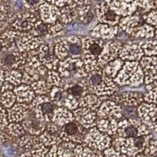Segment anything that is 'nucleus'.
<instances>
[{
	"label": "nucleus",
	"mask_w": 157,
	"mask_h": 157,
	"mask_svg": "<svg viewBox=\"0 0 157 157\" xmlns=\"http://www.w3.org/2000/svg\"><path fill=\"white\" fill-rule=\"evenodd\" d=\"M89 94L98 97H109L118 90V86L113 78L108 76L103 68H98L89 72L86 77Z\"/></svg>",
	"instance_id": "obj_1"
},
{
	"label": "nucleus",
	"mask_w": 157,
	"mask_h": 157,
	"mask_svg": "<svg viewBox=\"0 0 157 157\" xmlns=\"http://www.w3.org/2000/svg\"><path fill=\"white\" fill-rule=\"evenodd\" d=\"M152 138L153 135L151 133L134 137H117L112 141L111 145L121 154L134 157L144 151Z\"/></svg>",
	"instance_id": "obj_2"
},
{
	"label": "nucleus",
	"mask_w": 157,
	"mask_h": 157,
	"mask_svg": "<svg viewBox=\"0 0 157 157\" xmlns=\"http://www.w3.org/2000/svg\"><path fill=\"white\" fill-rule=\"evenodd\" d=\"M105 45L104 40L94 37L82 38V51L81 59L86 72L89 73L100 68L98 65V59Z\"/></svg>",
	"instance_id": "obj_3"
},
{
	"label": "nucleus",
	"mask_w": 157,
	"mask_h": 157,
	"mask_svg": "<svg viewBox=\"0 0 157 157\" xmlns=\"http://www.w3.org/2000/svg\"><path fill=\"white\" fill-rule=\"evenodd\" d=\"M116 85L137 86L144 82V73L138 61H126L113 78Z\"/></svg>",
	"instance_id": "obj_4"
},
{
	"label": "nucleus",
	"mask_w": 157,
	"mask_h": 157,
	"mask_svg": "<svg viewBox=\"0 0 157 157\" xmlns=\"http://www.w3.org/2000/svg\"><path fill=\"white\" fill-rule=\"evenodd\" d=\"M82 38L79 36H71L57 40L54 46V53L61 61L66 57L81 58L82 51Z\"/></svg>",
	"instance_id": "obj_5"
},
{
	"label": "nucleus",
	"mask_w": 157,
	"mask_h": 157,
	"mask_svg": "<svg viewBox=\"0 0 157 157\" xmlns=\"http://www.w3.org/2000/svg\"><path fill=\"white\" fill-rule=\"evenodd\" d=\"M26 52L28 59L24 65L25 69L22 74V83L31 85L32 82L39 80L41 76L46 75L48 70L38 58L37 49Z\"/></svg>",
	"instance_id": "obj_6"
},
{
	"label": "nucleus",
	"mask_w": 157,
	"mask_h": 157,
	"mask_svg": "<svg viewBox=\"0 0 157 157\" xmlns=\"http://www.w3.org/2000/svg\"><path fill=\"white\" fill-rule=\"evenodd\" d=\"M62 78H71L75 79L86 78L88 73L84 68L81 58L66 57L60 61L57 70Z\"/></svg>",
	"instance_id": "obj_7"
},
{
	"label": "nucleus",
	"mask_w": 157,
	"mask_h": 157,
	"mask_svg": "<svg viewBox=\"0 0 157 157\" xmlns=\"http://www.w3.org/2000/svg\"><path fill=\"white\" fill-rule=\"evenodd\" d=\"M32 113L37 120L46 123H51L56 106L47 95H38L33 99L30 105Z\"/></svg>",
	"instance_id": "obj_8"
},
{
	"label": "nucleus",
	"mask_w": 157,
	"mask_h": 157,
	"mask_svg": "<svg viewBox=\"0 0 157 157\" xmlns=\"http://www.w3.org/2000/svg\"><path fill=\"white\" fill-rule=\"evenodd\" d=\"M150 130L137 118H128L118 122L116 134L118 137H134L147 135Z\"/></svg>",
	"instance_id": "obj_9"
},
{
	"label": "nucleus",
	"mask_w": 157,
	"mask_h": 157,
	"mask_svg": "<svg viewBox=\"0 0 157 157\" xmlns=\"http://www.w3.org/2000/svg\"><path fill=\"white\" fill-rule=\"evenodd\" d=\"M38 18L31 13L17 11L8 16V22L12 23V27L16 32H28L36 25Z\"/></svg>",
	"instance_id": "obj_10"
},
{
	"label": "nucleus",
	"mask_w": 157,
	"mask_h": 157,
	"mask_svg": "<svg viewBox=\"0 0 157 157\" xmlns=\"http://www.w3.org/2000/svg\"><path fill=\"white\" fill-rule=\"evenodd\" d=\"M82 143L92 149L104 151L111 146L112 140L110 136L101 132L97 127H94L89 129V131L86 132Z\"/></svg>",
	"instance_id": "obj_11"
},
{
	"label": "nucleus",
	"mask_w": 157,
	"mask_h": 157,
	"mask_svg": "<svg viewBox=\"0 0 157 157\" xmlns=\"http://www.w3.org/2000/svg\"><path fill=\"white\" fill-rule=\"evenodd\" d=\"M86 132L87 130L74 120L63 126L60 131V137L63 141H71L78 145L83 142Z\"/></svg>",
	"instance_id": "obj_12"
},
{
	"label": "nucleus",
	"mask_w": 157,
	"mask_h": 157,
	"mask_svg": "<svg viewBox=\"0 0 157 157\" xmlns=\"http://www.w3.org/2000/svg\"><path fill=\"white\" fill-rule=\"evenodd\" d=\"M38 58L47 69L56 70L59 66L60 60L54 53V46L52 43H43L37 49Z\"/></svg>",
	"instance_id": "obj_13"
},
{
	"label": "nucleus",
	"mask_w": 157,
	"mask_h": 157,
	"mask_svg": "<svg viewBox=\"0 0 157 157\" xmlns=\"http://www.w3.org/2000/svg\"><path fill=\"white\" fill-rule=\"evenodd\" d=\"M43 43V39L42 38L32 36L29 32H17L15 38V44L17 48L21 52L36 50Z\"/></svg>",
	"instance_id": "obj_14"
},
{
	"label": "nucleus",
	"mask_w": 157,
	"mask_h": 157,
	"mask_svg": "<svg viewBox=\"0 0 157 157\" xmlns=\"http://www.w3.org/2000/svg\"><path fill=\"white\" fill-rule=\"evenodd\" d=\"M139 119L149 130H156V106L154 104L141 103L137 109Z\"/></svg>",
	"instance_id": "obj_15"
},
{
	"label": "nucleus",
	"mask_w": 157,
	"mask_h": 157,
	"mask_svg": "<svg viewBox=\"0 0 157 157\" xmlns=\"http://www.w3.org/2000/svg\"><path fill=\"white\" fill-rule=\"evenodd\" d=\"M116 14L120 17L134 14L138 7L137 0H104Z\"/></svg>",
	"instance_id": "obj_16"
},
{
	"label": "nucleus",
	"mask_w": 157,
	"mask_h": 157,
	"mask_svg": "<svg viewBox=\"0 0 157 157\" xmlns=\"http://www.w3.org/2000/svg\"><path fill=\"white\" fill-rule=\"evenodd\" d=\"M16 49V48H15ZM27 52H21L16 49L6 54L1 60V64L6 70H13L21 68L27 61Z\"/></svg>",
	"instance_id": "obj_17"
},
{
	"label": "nucleus",
	"mask_w": 157,
	"mask_h": 157,
	"mask_svg": "<svg viewBox=\"0 0 157 157\" xmlns=\"http://www.w3.org/2000/svg\"><path fill=\"white\" fill-rule=\"evenodd\" d=\"M94 13L100 23L106 24L111 26H116L119 24L121 17L109 7L105 1L97 5L94 8Z\"/></svg>",
	"instance_id": "obj_18"
},
{
	"label": "nucleus",
	"mask_w": 157,
	"mask_h": 157,
	"mask_svg": "<svg viewBox=\"0 0 157 157\" xmlns=\"http://www.w3.org/2000/svg\"><path fill=\"white\" fill-rule=\"evenodd\" d=\"M121 47L122 44L120 42L111 41L105 43L101 53L98 59V67L103 68L108 63L117 58Z\"/></svg>",
	"instance_id": "obj_19"
},
{
	"label": "nucleus",
	"mask_w": 157,
	"mask_h": 157,
	"mask_svg": "<svg viewBox=\"0 0 157 157\" xmlns=\"http://www.w3.org/2000/svg\"><path fill=\"white\" fill-rule=\"evenodd\" d=\"M141 68L144 73V82L149 84L156 81L157 78V59L155 56H143L138 61Z\"/></svg>",
	"instance_id": "obj_20"
},
{
	"label": "nucleus",
	"mask_w": 157,
	"mask_h": 157,
	"mask_svg": "<svg viewBox=\"0 0 157 157\" xmlns=\"http://www.w3.org/2000/svg\"><path fill=\"white\" fill-rule=\"evenodd\" d=\"M60 131L58 126L53 123H48L46 125L45 130L39 136V140L45 146L50 148L54 145H60L62 142L60 137Z\"/></svg>",
	"instance_id": "obj_21"
},
{
	"label": "nucleus",
	"mask_w": 157,
	"mask_h": 157,
	"mask_svg": "<svg viewBox=\"0 0 157 157\" xmlns=\"http://www.w3.org/2000/svg\"><path fill=\"white\" fill-rule=\"evenodd\" d=\"M144 56L141 47V43L128 42L122 46L119 53V57L122 61H139Z\"/></svg>",
	"instance_id": "obj_22"
},
{
	"label": "nucleus",
	"mask_w": 157,
	"mask_h": 157,
	"mask_svg": "<svg viewBox=\"0 0 157 157\" xmlns=\"http://www.w3.org/2000/svg\"><path fill=\"white\" fill-rule=\"evenodd\" d=\"M72 115H73L74 120H76L86 130L96 126V120L98 116L95 111L91 110L87 108L79 107L73 111Z\"/></svg>",
	"instance_id": "obj_23"
},
{
	"label": "nucleus",
	"mask_w": 157,
	"mask_h": 157,
	"mask_svg": "<svg viewBox=\"0 0 157 157\" xmlns=\"http://www.w3.org/2000/svg\"><path fill=\"white\" fill-rule=\"evenodd\" d=\"M97 116L101 119H114L120 120L122 118V109L120 104L112 101L102 102L97 110Z\"/></svg>",
	"instance_id": "obj_24"
},
{
	"label": "nucleus",
	"mask_w": 157,
	"mask_h": 157,
	"mask_svg": "<svg viewBox=\"0 0 157 157\" xmlns=\"http://www.w3.org/2000/svg\"><path fill=\"white\" fill-rule=\"evenodd\" d=\"M41 21L44 23L52 25L57 21L60 17V8L48 2H45L39 7Z\"/></svg>",
	"instance_id": "obj_25"
},
{
	"label": "nucleus",
	"mask_w": 157,
	"mask_h": 157,
	"mask_svg": "<svg viewBox=\"0 0 157 157\" xmlns=\"http://www.w3.org/2000/svg\"><path fill=\"white\" fill-rule=\"evenodd\" d=\"M62 88H64L69 94L76 98L78 101V99H80L81 98L89 94L86 79H83V78H80L76 82H64Z\"/></svg>",
	"instance_id": "obj_26"
},
{
	"label": "nucleus",
	"mask_w": 157,
	"mask_h": 157,
	"mask_svg": "<svg viewBox=\"0 0 157 157\" xmlns=\"http://www.w3.org/2000/svg\"><path fill=\"white\" fill-rule=\"evenodd\" d=\"M119 32V27L116 26H111L106 24L100 23L97 25L91 32V35L93 37L97 39H112L117 36Z\"/></svg>",
	"instance_id": "obj_27"
},
{
	"label": "nucleus",
	"mask_w": 157,
	"mask_h": 157,
	"mask_svg": "<svg viewBox=\"0 0 157 157\" xmlns=\"http://www.w3.org/2000/svg\"><path fill=\"white\" fill-rule=\"evenodd\" d=\"M29 106L27 104L17 102L11 106L8 111V121L10 123L21 122L29 116Z\"/></svg>",
	"instance_id": "obj_28"
},
{
	"label": "nucleus",
	"mask_w": 157,
	"mask_h": 157,
	"mask_svg": "<svg viewBox=\"0 0 157 157\" xmlns=\"http://www.w3.org/2000/svg\"><path fill=\"white\" fill-rule=\"evenodd\" d=\"M13 93L16 96L17 101L19 103H30L36 98V94L30 85L20 84L13 88Z\"/></svg>",
	"instance_id": "obj_29"
},
{
	"label": "nucleus",
	"mask_w": 157,
	"mask_h": 157,
	"mask_svg": "<svg viewBox=\"0 0 157 157\" xmlns=\"http://www.w3.org/2000/svg\"><path fill=\"white\" fill-rule=\"evenodd\" d=\"M78 5L71 1L60 9V21L64 25L71 23L78 17Z\"/></svg>",
	"instance_id": "obj_30"
},
{
	"label": "nucleus",
	"mask_w": 157,
	"mask_h": 157,
	"mask_svg": "<svg viewBox=\"0 0 157 157\" xmlns=\"http://www.w3.org/2000/svg\"><path fill=\"white\" fill-rule=\"evenodd\" d=\"M22 122H23L25 129H26V132L35 136L40 135L43 132L46 125H47L44 122L37 120L35 117L34 114H33V117H29V116L25 118V120H22Z\"/></svg>",
	"instance_id": "obj_31"
},
{
	"label": "nucleus",
	"mask_w": 157,
	"mask_h": 157,
	"mask_svg": "<svg viewBox=\"0 0 157 157\" xmlns=\"http://www.w3.org/2000/svg\"><path fill=\"white\" fill-rule=\"evenodd\" d=\"M107 98L108 97H98L93 94H87L78 99V107L87 108L97 112L103 101L107 100Z\"/></svg>",
	"instance_id": "obj_32"
},
{
	"label": "nucleus",
	"mask_w": 157,
	"mask_h": 157,
	"mask_svg": "<svg viewBox=\"0 0 157 157\" xmlns=\"http://www.w3.org/2000/svg\"><path fill=\"white\" fill-rule=\"evenodd\" d=\"M73 120L74 117L72 113H71L68 109L63 107H57L53 114L51 123L59 127H63Z\"/></svg>",
	"instance_id": "obj_33"
},
{
	"label": "nucleus",
	"mask_w": 157,
	"mask_h": 157,
	"mask_svg": "<svg viewBox=\"0 0 157 157\" xmlns=\"http://www.w3.org/2000/svg\"><path fill=\"white\" fill-rule=\"evenodd\" d=\"M139 21V15L132 14L130 16L121 17L119 21V25L121 30L125 32L127 35H130L136 28L138 27Z\"/></svg>",
	"instance_id": "obj_34"
},
{
	"label": "nucleus",
	"mask_w": 157,
	"mask_h": 157,
	"mask_svg": "<svg viewBox=\"0 0 157 157\" xmlns=\"http://www.w3.org/2000/svg\"><path fill=\"white\" fill-rule=\"evenodd\" d=\"M143 101V95L132 91H126L120 95V104L125 106H138Z\"/></svg>",
	"instance_id": "obj_35"
},
{
	"label": "nucleus",
	"mask_w": 157,
	"mask_h": 157,
	"mask_svg": "<svg viewBox=\"0 0 157 157\" xmlns=\"http://www.w3.org/2000/svg\"><path fill=\"white\" fill-rule=\"evenodd\" d=\"M97 128L109 136L116 135L117 132L118 120L114 119H101L96 123Z\"/></svg>",
	"instance_id": "obj_36"
},
{
	"label": "nucleus",
	"mask_w": 157,
	"mask_h": 157,
	"mask_svg": "<svg viewBox=\"0 0 157 157\" xmlns=\"http://www.w3.org/2000/svg\"><path fill=\"white\" fill-rule=\"evenodd\" d=\"M72 152L74 157H105L103 151L92 149L84 143L76 145Z\"/></svg>",
	"instance_id": "obj_37"
},
{
	"label": "nucleus",
	"mask_w": 157,
	"mask_h": 157,
	"mask_svg": "<svg viewBox=\"0 0 157 157\" xmlns=\"http://www.w3.org/2000/svg\"><path fill=\"white\" fill-rule=\"evenodd\" d=\"M130 35L136 38H141V39H150L156 36V29L155 26L144 24V25L138 26L134 30V32Z\"/></svg>",
	"instance_id": "obj_38"
},
{
	"label": "nucleus",
	"mask_w": 157,
	"mask_h": 157,
	"mask_svg": "<svg viewBox=\"0 0 157 157\" xmlns=\"http://www.w3.org/2000/svg\"><path fill=\"white\" fill-rule=\"evenodd\" d=\"M68 94V93L64 88L54 86L52 87L51 90L49 93V97L56 107H63L64 102Z\"/></svg>",
	"instance_id": "obj_39"
},
{
	"label": "nucleus",
	"mask_w": 157,
	"mask_h": 157,
	"mask_svg": "<svg viewBox=\"0 0 157 157\" xmlns=\"http://www.w3.org/2000/svg\"><path fill=\"white\" fill-rule=\"evenodd\" d=\"M49 148L40 141L29 149L22 152L17 157H46Z\"/></svg>",
	"instance_id": "obj_40"
},
{
	"label": "nucleus",
	"mask_w": 157,
	"mask_h": 157,
	"mask_svg": "<svg viewBox=\"0 0 157 157\" xmlns=\"http://www.w3.org/2000/svg\"><path fill=\"white\" fill-rule=\"evenodd\" d=\"M50 25L44 23L41 20L39 19L36 21L34 27L28 32H29L32 36H37V37H45L50 39Z\"/></svg>",
	"instance_id": "obj_41"
},
{
	"label": "nucleus",
	"mask_w": 157,
	"mask_h": 157,
	"mask_svg": "<svg viewBox=\"0 0 157 157\" xmlns=\"http://www.w3.org/2000/svg\"><path fill=\"white\" fill-rule=\"evenodd\" d=\"M94 16V9H92L90 5L78 6V17L79 18V21L84 25L92 21Z\"/></svg>",
	"instance_id": "obj_42"
},
{
	"label": "nucleus",
	"mask_w": 157,
	"mask_h": 157,
	"mask_svg": "<svg viewBox=\"0 0 157 157\" xmlns=\"http://www.w3.org/2000/svg\"><path fill=\"white\" fill-rule=\"evenodd\" d=\"M123 64V61H122L120 58H116L113 61L108 63L103 68V70L108 76L112 78H114L119 72V71L121 69Z\"/></svg>",
	"instance_id": "obj_43"
},
{
	"label": "nucleus",
	"mask_w": 157,
	"mask_h": 157,
	"mask_svg": "<svg viewBox=\"0 0 157 157\" xmlns=\"http://www.w3.org/2000/svg\"><path fill=\"white\" fill-rule=\"evenodd\" d=\"M46 157H74L71 150L63 148L61 145H54L49 148Z\"/></svg>",
	"instance_id": "obj_44"
},
{
	"label": "nucleus",
	"mask_w": 157,
	"mask_h": 157,
	"mask_svg": "<svg viewBox=\"0 0 157 157\" xmlns=\"http://www.w3.org/2000/svg\"><path fill=\"white\" fill-rule=\"evenodd\" d=\"M6 132L12 137H19L26 133V129L22 121L18 122V123H10L9 125H7Z\"/></svg>",
	"instance_id": "obj_45"
},
{
	"label": "nucleus",
	"mask_w": 157,
	"mask_h": 157,
	"mask_svg": "<svg viewBox=\"0 0 157 157\" xmlns=\"http://www.w3.org/2000/svg\"><path fill=\"white\" fill-rule=\"evenodd\" d=\"M32 89L37 95H47L51 90L52 87L50 84L44 80H38L32 82L30 85Z\"/></svg>",
	"instance_id": "obj_46"
},
{
	"label": "nucleus",
	"mask_w": 157,
	"mask_h": 157,
	"mask_svg": "<svg viewBox=\"0 0 157 157\" xmlns=\"http://www.w3.org/2000/svg\"><path fill=\"white\" fill-rule=\"evenodd\" d=\"M47 73H48V76H47V82L50 84L51 87H54V86L62 87L64 81L58 73V71L56 70H50L47 71Z\"/></svg>",
	"instance_id": "obj_47"
},
{
	"label": "nucleus",
	"mask_w": 157,
	"mask_h": 157,
	"mask_svg": "<svg viewBox=\"0 0 157 157\" xmlns=\"http://www.w3.org/2000/svg\"><path fill=\"white\" fill-rule=\"evenodd\" d=\"M141 50L144 55L151 57L155 56L157 54V42L155 39L141 43Z\"/></svg>",
	"instance_id": "obj_48"
},
{
	"label": "nucleus",
	"mask_w": 157,
	"mask_h": 157,
	"mask_svg": "<svg viewBox=\"0 0 157 157\" xmlns=\"http://www.w3.org/2000/svg\"><path fill=\"white\" fill-rule=\"evenodd\" d=\"M6 80L13 86H18L22 83V74L17 69L6 70Z\"/></svg>",
	"instance_id": "obj_49"
},
{
	"label": "nucleus",
	"mask_w": 157,
	"mask_h": 157,
	"mask_svg": "<svg viewBox=\"0 0 157 157\" xmlns=\"http://www.w3.org/2000/svg\"><path fill=\"white\" fill-rule=\"evenodd\" d=\"M0 100L3 104V105L6 108H10L11 106L14 105L15 101H17L14 93H12L11 90L5 91V93L2 95V98Z\"/></svg>",
	"instance_id": "obj_50"
},
{
	"label": "nucleus",
	"mask_w": 157,
	"mask_h": 157,
	"mask_svg": "<svg viewBox=\"0 0 157 157\" xmlns=\"http://www.w3.org/2000/svg\"><path fill=\"white\" fill-rule=\"evenodd\" d=\"M64 34V26L61 21H56L55 23L50 25V38L57 37Z\"/></svg>",
	"instance_id": "obj_51"
},
{
	"label": "nucleus",
	"mask_w": 157,
	"mask_h": 157,
	"mask_svg": "<svg viewBox=\"0 0 157 157\" xmlns=\"http://www.w3.org/2000/svg\"><path fill=\"white\" fill-rule=\"evenodd\" d=\"M22 2L26 9L32 12H36L42 4L47 2V0H22Z\"/></svg>",
	"instance_id": "obj_52"
},
{
	"label": "nucleus",
	"mask_w": 157,
	"mask_h": 157,
	"mask_svg": "<svg viewBox=\"0 0 157 157\" xmlns=\"http://www.w3.org/2000/svg\"><path fill=\"white\" fill-rule=\"evenodd\" d=\"M137 4L138 7L147 12L156 9V0H137Z\"/></svg>",
	"instance_id": "obj_53"
},
{
	"label": "nucleus",
	"mask_w": 157,
	"mask_h": 157,
	"mask_svg": "<svg viewBox=\"0 0 157 157\" xmlns=\"http://www.w3.org/2000/svg\"><path fill=\"white\" fill-rule=\"evenodd\" d=\"M156 152H157V141L156 140H155V138H154L153 137V138L149 141V143L148 144L146 148L144 149V151H143L142 152L145 154V155L156 157Z\"/></svg>",
	"instance_id": "obj_54"
},
{
	"label": "nucleus",
	"mask_w": 157,
	"mask_h": 157,
	"mask_svg": "<svg viewBox=\"0 0 157 157\" xmlns=\"http://www.w3.org/2000/svg\"><path fill=\"white\" fill-rule=\"evenodd\" d=\"M143 19L148 25L155 26L157 21L156 10H152L148 11L146 13L143 15Z\"/></svg>",
	"instance_id": "obj_55"
},
{
	"label": "nucleus",
	"mask_w": 157,
	"mask_h": 157,
	"mask_svg": "<svg viewBox=\"0 0 157 157\" xmlns=\"http://www.w3.org/2000/svg\"><path fill=\"white\" fill-rule=\"evenodd\" d=\"M143 101H145L146 103L154 104L156 103V87L152 88L151 90H148V93L143 95Z\"/></svg>",
	"instance_id": "obj_56"
},
{
	"label": "nucleus",
	"mask_w": 157,
	"mask_h": 157,
	"mask_svg": "<svg viewBox=\"0 0 157 157\" xmlns=\"http://www.w3.org/2000/svg\"><path fill=\"white\" fill-rule=\"evenodd\" d=\"M103 154L105 157H119L121 153L116 151L113 146H110L104 150Z\"/></svg>",
	"instance_id": "obj_57"
},
{
	"label": "nucleus",
	"mask_w": 157,
	"mask_h": 157,
	"mask_svg": "<svg viewBox=\"0 0 157 157\" xmlns=\"http://www.w3.org/2000/svg\"><path fill=\"white\" fill-rule=\"evenodd\" d=\"M72 0H47V2H50L51 4L57 6V7H62L64 6L67 5L69 2H71Z\"/></svg>",
	"instance_id": "obj_58"
},
{
	"label": "nucleus",
	"mask_w": 157,
	"mask_h": 157,
	"mask_svg": "<svg viewBox=\"0 0 157 157\" xmlns=\"http://www.w3.org/2000/svg\"><path fill=\"white\" fill-rule=\"evenodd\" d=\"M72 1L78 6L90 5L91 2V0H72Z\"/></svg>",
	"instance_id": "obj_59"
},
{
	"label": "nucleus",
	"mask_w": 157,
	"mask_h": 157,
	"mask_svg": "<svg viewBox=\"0 0 157 157\" xmlns=\"http://www.w3.org/2000/svg\"><path fill=\"white\" fill-rule=\"evenodd\" d=\"M134 157H154V156H150V155H145V154L143 153V152H141V153H139L138 155H137L136 156H134Z\"/></svg>",
	"instance_id": "obj_60"
},
{
	"label": "nucleus",
	"mask_w": 157,
	"mask_h": 157,
	"mask_svg": "<svg viewBox=\"0 0 157 157\" xmlns=\"http://www.w3.org/2000/svg\"><path fill=\"white\" fill-rule=\"evenodd\" d=\"M0 1H1V0H0Z\"/></svg>",
	"instance_id": "obj_61"
}]
</instances>
